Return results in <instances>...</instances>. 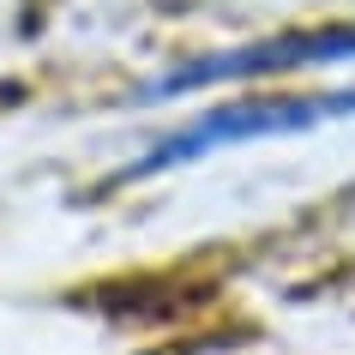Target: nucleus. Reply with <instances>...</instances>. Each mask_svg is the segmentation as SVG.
I'll list each match as a JSON object with an SVG mask.
<instances>
[{
    "label": "nucleus",
    "mask_w": 355,
    "mask_h": 355,
    "mask_svg": "<svg viewBox=\"0 0 355 355\" xmlns=\"http://www.w3.org/2000/svg\"><path fill=\"white\" fill-rule=\"evenodd\" d=\"M355 114V91H283V96H229L217 109H205L199 121H187L181 132H168L157 145L127 163L109 187L121 181H145V175H163V168H181V163H199L211 150H235V145H253V139H277V132H307V127H325V121H343Z\"/></svg>",
    "instance_id": "nucleus-1"
},
{
    "label": "nucleus",
    "mask_w": 355,
    "mask_h": 355,
    "mask_svg": "<svg viewBox=\"0 0 355 355\" xmlns=\"http://www.w3.org/2000/svg\"><path fill=\"white\" fill-rule=\"evenodd\" d=\"M355 60V24H301V31H277L259 42H235V49H211V55L168 67V73L145 78L127 103H168V96H193L205 85H247L265 73H295V67H337Z\"/></svg>",
    "instance_id": "nucleus-2"
}]
</instances>
